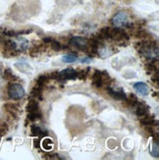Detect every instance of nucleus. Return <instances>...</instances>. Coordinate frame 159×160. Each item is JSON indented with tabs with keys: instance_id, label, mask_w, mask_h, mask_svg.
Returning <instances> with one entry per match:
<instances>
[{
	"instance_id": "nucleus-1",
	"label": "nucleus",
	"mask_w": 159,
	"mask_h": 160,
	"mask_svg": "<svg viewBox=\"0 0 159 160\" xmlns=\"http://www.w3.org/2000/svg\"><path fill=\"white\" fill-rule=\"evenodd\" d=\"M136 45H140L137 46L139 48L140 53L147 60L154 61L158 58V46L156 43H154V41L143 40Z\"/></svg>"
},
{
	"instance_id": "nucleus-2",
	"label": "nucleus",
	"mask_w": 159,
	"mask_h": 160,
	"mask_svg": "<svg viewBox=\"0 0 159 160\" xmlns=\"http://www.w3.org/2000/svg\"><path fill=\"white\" fill-rule=\"evenodd\" d=\"M98 38H101V39L110 38L114 40H123L129 38L128 34L120 28H104L99 32Z\"/></svg>"
},
{
	"instance_id": "nucleus-3",
	"label": "nucleus",
	"mask_w": 159,
	"mask_h": 160,
	"mask_svg": "<svg viewBox=\"0 0 159 160\" xmlns=\"http://www.w3.org/2000/svg\"><path fill=\"white\" fill-rule=\"evenodd\" d=\"M7 92H8V96L13 100H20L22 99L26 94L25 88H23L22 85L17 82H12L8 86V89H7Z\"/></svg>"
},
{
	"instance_id": "nucleus-4",
	"label": "nucleus",
	"mask_w": 159,
	"mask_h": 160,
	"mask_svg": "<svg viewBox=\"0 0 159 160\" xmlns=\"http://www.w3.org/2000/svg\"><path fill=\"white\" fill-rule=\"evenodd\" d=\"M27 119L30 121H36L37 119H40L41 116H42L37 99H31L29 101L27 105Z\"/></svg>"
},
{
	"instance_id": "nucleus-5",
	"label": "nucleus",
	"mask_w": 159,
	"mask_h": 160,
	"mask_svg": "<svg viewBox=\"0 0 159 160\" xmlns=\"http://www.w3.org/2000/svg\"><path fill=\"white\" fill-rule=\"evenodd\" d=\"M111 23L116 28H125L130 26V19L129 15L124 11H120L115 14L114 17L111 20Z\"/></svg>"
},
{
	"instance_id": "nucleus-6",
	"label": "nucleus",
	"mask_w": 159,
	"mask_h": 160,
	"mask_svg": "<svg viewBox=\"0 0 159 160\" xmlns=\"http://www.w3.org/2000/svg\"><path fill=\"white\" fill-rule=\"evenodd\" d=\"M69 44L81 50L87 51L88 49V40L82 37H73L69 40Z\"/></svg>"
},
{
	"instance_id": "nucleus-7",
	"label": "nucleus",
	"mask_w": 159,
	"mask_h": 160,
	"mask_svg": "<svg viewBox=\"0 0 159 160\" xmlns=\"http://www.w3.org/2000/svg\"><path fill=\"white\" fill-rule=\"evenodd\" d=\"M56 75L57 78H59L60 80H74L78 77V72L74 70L73 68H67Z\"/></svg>"
},
{
	"instance_id": "nucleus-8",
	"label": "nucleus",
	"mask_w": 159,
	"mask_h": 160,
	"mask_svg": "<svg viewBox=\"0 0 159 160\" xmlns=\"http://www.w3.org/2000/svg\"><path fill=\"white\" fill-rule=\"evenodd\" d=\"M107 92H108V94L113 97L114 99H117V100H127V95L125 93V92L120 88V89H114L112 88H107Z\"/></svg>"
},
{
	"instance_id": "nucleus-9",
	"label": "nucleus",
	"mask_w": 159,
	"mask_h": 160,
	"mask_svg": "<svg viewBox=\"0 0 159 160\" xmlns=\"http://www.w3.org/2000/svg\"><path fill=\"white\" fill-rule=\"evenodd\" d=\"M134 89L137 93L142 95V96H147L149 93V88H148V86L147 85V83L143 82H136L134 85Z\"/></svg>"
},
{
	"instance_id": "nucleus-10",
	"label": "nucleus",
	"mask_w": 159,
	"mask_h": 160,
	"mask_svg": "<svg viewBox=\"0 0 159 160\" xmlns=\"http://www.w3.org/2000/svg\"><path fill=\"white\" fill-rule=\"evenodd\" d=\"M103 82H104V76H103V72H100L98 70L94 71L92 75V85L95 88H101Z\"/></svg>"
},
{
	"instance_id": "nucleus-11",
	"label": "nucleus",
	"mask_w": 159,
	"mask_h": 160,
	"mask_svg": "<svg viewBox=\"0 0 159 160\" xmlns=\"http://www.w3.org/2000/svg\"><path fill=\"white\" fill-rule=\"evenodd\" d=\"M136 107V115L137 117H143V116H146L148 112V107L147 105L144 102H142L139 100V102L137 103V105L135 106Z\"/></svg>"
},
{
	"instance_id": "nucleus-12",
	"label": "nucleus",
	"mask_w": 159,
	"mask_h": 160,
	"mask_svg": "<svg viewBox=\"0 0 159 160\" xmlns=\"http://www.w3.org/2000/svg\"><path fill=\"white\" fill-rule=\"evenodd\" d=\"M4 108L5 110L8 112L11 116L14 118H16L18 113H19V105L15 103H6L4 104Z\"/></svg>"
},
{
	"instance_id": "nucleus-13",
	"label": "nucleus",
	"mask_w": 159,
	"mask_h": 160,
	"mask_svg": "<svg viewBox=\"0 0 159 160\" xmlns=\"http://www.w3.org/2000/svg\"><path fill=\"white\" fill-rule=\"evenodd\" d=\"M31 133L32 136L37 138H43L44 136H47V132L44 131L42 128H40L37 125H32L31 128Z\"/></svg>"
},
{
	"instance_id": "nucleus-14",
	"label": "nucleus",
	"mask_w": 159,
	"mask_h": 160,
	"mask_svg": "<svg viewBox=\"0 0 159 160\" xmlns=\"http://www.w3.org/2000/svg\"><path fill=\"white\" fill-rule=\"evenodd\" d=\"M141 124L142 125V126H157V125H154V124H158V122L154 119L153 117H151V116H143L142 117V119H141Z\"/></svg>"
},
{
	"instance_id": "nucleus-15",
	"label": "nucleus",
	"mask_w": 159,
	"mask_h": 160,
	"mask_svg": "<svg viewBox=\"0 0 159 160\" xmlns=\"http://www.w3.org/2000/svg\"><path fill=\"white\" fill-rule=\"evenodd\" d=\"M43 41L45 43H50L51 47L56 51H59V50L63 49V48H64V47H62V44L59 42V41L55 40V39H53L51 38H43Z\"/></svg>"
},
{
	"instance_id": "nucleus-16",
	"label": "nucleus",
	"mask_w": 159,
	"mask_h": 160,
	"mask_svg": "<svg viewBox=\"0 0 159 160\" xmlns=\"http://www.w3.org/2000/svg\"><path fill=\"white\" fill-rule=\"evenodd\" d=\"M42 88H43L36 86L32 90L31 96L33 97L34 99H41V98H42Z\"/></svg>"
},
{
	"instance_id": "nucleus-17",
	"label": "nucleus",
	"mask_w": 159,
	"mask_h": 160,
	"mask_svg": "<svg viewBox=\"0 0 159 160\" xmlns=\"http://www.w3.org/2000/svg\"><path fill=\"white\" fill-rule=\"evenodd\" d=\"M98 55L100 58H107L110 55H112V51L110 50V48L108 47H102V48H98Z\"/></svg>"
},
{
	"instance_id": "nucleus-18",
	"label": "nucleus",
	"mask_w": 159,
	"mask_h": 160,
	"mask_svg": "<svg viewBox=\"0 0 159 160\" xmlns=\"http://www.w3.org/2000/svg\"><path fill=\"white\" fill-rule=\"evenodd\" d=\"M48 80H49V78H48V75H40L39 77L37 79V85L36 86L43 88V86L48 82Z\"/></svg>"
},
{
	"instance_id": "nucleus-19",
	"label": "nucleus",
	"mask_w": 159,
	"mask_h": 160,
	"mask_svg": "<svg viewBox=\"0 0 159 160\" xmlns=\"http://www.w3.org/2000/svg\"><path fill=\"white\" fill-rule=\"evenodd\" d=\"M78 60V57L75 56L73 54H67L65 56L62 57V61L64 62V63H73V62H76Z\"/></svg>"
},
{
	"instance_id": "nucleus-20",
	"label": "nucleus",
	"mask_w": 159,
	"mask_h": 160,
	"mask_svg": "<svg viewBox=\"0 0 159 160\" xmlns=\"http://www.w3.org/2000/svg\"><path fill=\"white\" fill-rule=\"evenodd\" d=\"M4 78L6 80H9V81H16L17 80V77L13 74V72L11 71V69H5Z\"/></svg>"
},
{
	"instance_id": "nucleus-21",
	"label": "nucleus",
	"mask_w": 159,
	"mask_h": 160,
	"mask_svg": "<svg viewBox=\"0 0 159 160\" xmlns=\"http://www.w3.org/2000/svg\"><path fill=\"white\" fill-rule=\"evenodd\" d=\"M41 144H42L43 148L46 150H50L53 148V142L51 138H44L42 142H41Z\"/></svg>"
},
{
	"instance_id": "nucleus-22",
	"label": "nucleus",
	"mask_w": 159,
	"mask_h": 160,
	"mask_svg": "<svg viewBox=\"0 0 159 160\" xmlns=\"http://www.w3.org/2000/svg\"><path fill=\"white\" fill-rule=\"evenodd\" d=\"M150 153L153 157L158 158L159 156V149H158V142L157 141H153V144H152V148L150 150Z\"/></svg>"
},
{
	"instance_id": "nucleus-23",
	"label": "nucleus",
	"mask_w": 159,
	"mask_h": 160,
	"mask_svg": "<svg viewBox=\"0 0 159 160\" xmlns=\"http://www.w3.org/2000/svg\"><path fill=\"white\" fill-rule=\"evenodd\" d=\"M129 104L131 106H136L137 105V103L139 102V99H137V97L134 94V93H131L130 96H129Z\"/></svg>"
},
{
	"instance_id": "nucleus-24",
	"label": "nucleus",
	"mask_w": 159,
	"mask_h": 160,
	"mask_svg": "<svg viewBox=\"0 0 159 160\" xmlns=\"http://www.w3.org/2000/svg\"><path fill=\"white\" fill-rule=\"evenodd\" d=\"M7 131H8V125L6 123H3L0 125V137L4 136L7 133Z\"/></svg>"
},
{
	"instance_id": "nucleus-25",
	"label": "nucleus",
	"mask_w": 159,
	"mask_h": 160,
	"mask_svg": "<svg viewBox=\"0 0 159 160\" xmlns=\"http://www.w3.org/2000/svg\"><path fill=\"white\" fill-rule=\"evenodd\" d=\"M88 61H91V59H89V58H85V59L82 60V63H86V62H88Z\"/></svg>"
},
{
	"instance_id": "nucleus-26",
	"label": "nucleus",
	"mask_w": 159,
	"mask_h": 160,
	"mask_svg": "<svg viewBox=\"0 0 159 160\" xmlns=\"http://www.w3.org/2000/svg\"><path fill=\"white\" fill-rule=\"evenodd\" d=\"M0 82H1V76H0Z\"/></svg>"
}]
</instances>
